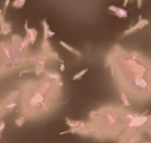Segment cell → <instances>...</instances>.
<instances>
[{
	"label": "cell",
	"instance_id": "6",
	"mask_svg": "<svg viewBox=\"0 0 151 143\" xmlns=\"http://www.w3.org/2000/svg\"><path fill=\"white\" fill-rule=\"evenodd\" d=\"M25 4H26V0H14L12 4H11V6L15 7V8H17V9H19V8L24 7Z\"/></svg>",
	"mask_w": 151,
	"mask_h": 143
},
{
	"label": "cell",
	"instance_id": "4",
	"mask_svg": "<svg viewBox=\"0 0 151 143\" xmlns=\"http://www.w3.org/2000/svg\"><path fill=\"white\" fill-rule=\"evenodd\" d=\"M43 26H44V40H48V38L54 36L55 34L53 32H50L49 26L47 25V21L46 20H43Z\"/></svg>",
	"mask_w": 151,
	"mask_h": 143
},
{
	"label": "cell",
	"instance_id": "11",
	"mask_svg": "<svg viewBox=\"0 0 151 143\" xmlns=\"http://www.w3.org/2000/svg\"><path fill=\"white\" fill-rule=\"evenodd\" d=\"M128 1H129V0H124V6L128 5Z\"/></svg>",
	"mask_w": 151,
	"mask_h": 143
},
{
	"label": "cell",
	"instance_id": "9",
	"mask_svg": "<svg viewBox=\"0 0 151 143\" xmlns=\"http://www.w3.org/2000/svg\"><path fill=\"white\" fill-rule=\"evenodd\" d=\"M9 4H10V0H6L5 1V6H4V12H5L6 11V9H7V7H8V6H9Z\"/></svg>",
	"mask_w": 151,
	"mask_h": 143
},
{
	"label": "cell",
	"instance_id": "5",
	"mask_svg": "<svg viewBox=\"0 0 151 143\" xmlns=\"http://www.w3.org/2000/svg\"><path fill=\"white\" fill-rule=\"evenodd\" d=\"M60 45H62L65 49H67L68 52L73 53L74 55H76L77 57H81V56H82V54H81V52H80V50H77V49H75V48H73V47H70V45H67V44H66V42H64L63 40H60Z\"/></svg>",
	"mask_w": 151,
	"mask_h": 143
},
{
	"label": "cell",
	"instance_id": "3",
	"mask_svg": "<svg viewBox=\"0 0 151 143\" xmlns=\"http://www.w3.org/2000/svg\"><path fill=\"white\" fill-rule=\"evenodd\" d=\"M26 32H27V34H28L27 37L29 38L30 44H34L35 40H36V38H37V32H36L35 29H32V28L29 29V27L27 26V24H26Z\"/></svg>",
	"mask_w": 151,
	"mask_h": 143
},
{
	"label": "cell",
	"instance_id": "2",
	"mask_svg": "<svg viewBox=\"0 0 151 143\" xmlns=\"http://www.w3.org/2000/svg\"><path fill=\"white\" fill-rule=\"evenodd\" d=\"M109 10L114 12V14H115L118 17H120V18H127V16H128L127 10H124L123 8L115 7V6H110V7H109Z\"/></svg>",
	"mask_w": 151,
	"mask_h": 143
},
{
	"label": "cell",
	"instance_id": "7",
	"mask_svg": "<svg viewBox=\"0 0 151 143\" xmlns=\"http://www.w3.org/2000/svg\"><path fill=\"white\" fill-rule=\"evenodd\" d=\"M86 72H87V68H85V69H83V70H81V72H80V73H78V74L74 75V77H73V80H78V78H81L82 76H83V75L85 74V73H86Z\"/></svg>",
	"mask_w": 151,
	"mask_h": 143
},
{
	"label": "cell",
	"instance_id": "10",
	"mask_svg": "<svg viewBox=\"0 0 151 143\" xmlns=\"http://www.w3.org/2000/svg\"><path fill=\"white\" fill-rule=\"evenodd\" d=\"M65 69V66H64V64H62V65H60V70H64Z\"/></svg>",
	"mask_w": 151,
	"mask_h": 143
},
{
	"label": "cell",
	"instance_id": "1",
	"mask_svg": "<svg viewBox=\"0 0 151 143\" xmlns=\"http://www.w3.org/2000/svg\"><path fill=\"white\" fill-rule=\"evenodd\" d=\"M148 24H149V21L147 20V19H139V22H138V24H135L132 28L128 29V30L123 34V36H128V35H130V34H132V32H137V30H140V29H142L143 27H146Z\"/></svg>",
	"mask_w": 151,
	"mask_h": 143
},
{
	"label": "cell",
	"instance_id": "8",
	"mask_svg": "<svg viewBox=\"0 0 151 143\" xmlns=\"http://www.w3.org/2000/svg\"><path fill=\"white\" fill-rule=\"evenodd\" d=\"M4 14H5L4 11L0 10V26L5 24V18H4Z\"/></svg>",
	"mask_w": 151,
	"mask_h": 143
}]
</instances>
